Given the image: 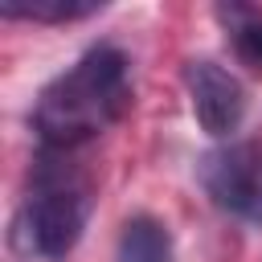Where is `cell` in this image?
Here are the masks:
<instances>
[{
	"label": "cell",
	"mask_w": 262,
	"mask_h": 262,
	"mask_svg": "<svg viewBox=\"0 0 262 262\" xmlns=\"http://www.w3.org/2000/svg\"><path fill=\"white\" fill-rule=\"evenodd\" d=\"M127 106H131L127 57L115 45H94L41 90L33 106V127L41 135V147L74 151L86 139L102 135L111 123H119Z\"/></svg>",
	"instance_id": "1"
},
{
	"label": "cell",
	"mask_w": 262,
	"mask_h": 262,
	"mask_svg": "<svg viewBox=\"0 0 262 262\" xmlns=\"http://www.w3.org/2000/svg\"><path fill=\"white\" fill-rule=\"evenodd\" d=\"M90 217V180L78 164H70V151L45 147L33 168V192L20 209L16 233L29 254L41 258H66Z\"/></svg>",
	"instance_id": "2"
},
{
	"label": "cell",
	"mask_w": 262,
	"mask_h": 262,
	"mask_svg": "<svg viewBox=\"0 0 262 262\" xmlns=\"http://www.w3.org/2000/svg\"><path fill=\"white\" fill-rule=\"evenodd\" d=\"M196 180L213 196V205H221L225 213L262 221V143L258 139L205 151L196 164Z\"/></svg>",
	"instance_id": "3"
},
{
	"label": "cell",
	"mask_w": 262,
	"mask_h": 262,
	"mask_svg": "<svg viewBox=\"0 0 262 262\" xmlns=\"http://www.w3.org/2000/svg\"><path fill=\"white\" fill-rule=\"evenodd\" d=\"M184 86H188L192 115H196L205 135L225 139V135H233L242 127V119H246V90H242V82L225 66H217L209 57H192L184 66Z\"/></svg>",
	"instance_id": "4"
},
{
	"label": "cell",
	"mask_w": 262,
	"mask_h": 262,
	"mask_svg": "<svg viewBox=\"0 0 262 262\" xmlns=\"http://www.w3.org/2000/svg\"><path fill=\"white\" fill-rule=\"evenodd\" d=\"M115 262H172V233L164 229V221L139 213L123 225Z\"/></svg>",
	"instance_id": "5"
},
{
	"label": "cell",
	"mask_w": 262,
	"mask_h": 262,
	"mask_svg": "<svg viewBox=\"0 0 262 262\" xmlns=\"http://www.w3.org/2000/svg\"><path fill=\"white\" fill-rule=\"evenodd\" d=\"M102 0H0V16L8 20H45V25H66L94 16Z\"/></svg>",
	"instance_id": "6"
},
{
	"label": "cell",
	"mask_w": 262,
	"mask_h": 262,
	"mask_svg": "<svg viewBox=\"0 0 262 262\" xmlns=\"http://www.w3.org/2000/svg\"><path fill=\"white\" fill-rule=\"evenodd\" d=\"M233 49H237V57L246 66L262 70V16H254V20H246V25L233 29Z\"/></svg>",
	"instance_id": "7"
}]
</instances>
